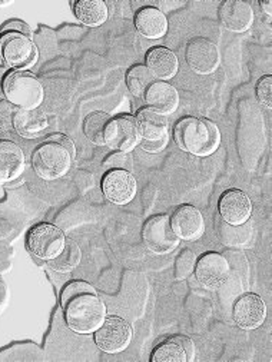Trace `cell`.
<instances>
[{
	"label": "cell",
	"mask_w": 272,
	"mask_h": 362,
	"mask_svg": "<svg viewBox=\"0 0 272 362\" xmlns=\"http://www.w3.org/2000/svg\"><path fill=\"white\" fill-rule=\"evenodd\" d=\"M81 258H82V254L79 247L73 243V240L69 239V240H65L62 251L54 258L49 259V267L58 272H69L75 267H78V264L81 262Z\"/></svg>",
	"instance_id": "d4e9b609"
},
{
	"label": "cell",
	"mask_w": 272,
	"mask_h": 362,
	"mask_svg": "<svg viewBox=\"0 0 272 362\" xmlns=\"http://www.w3.org/2000/svg\"><path fill=\"white\" fill-rule=\"evenodd\" d=\"M126 83L129 90L135 96H142L143 93H146L150 85L155 83V76L150 74V71L146 66L136 65L129 69L126 75Z\"/></svg>",
	"instance_id": "4316f807"
},
{
	"label": "cell",
	"mask_w": 272,
	"mask_h": 362,
	"mask_svg": "<svg viewBox=\"0 0 272 362\" xmlns=\"http://www.w3.org/2000/svg\"><path fill=\"white\" fill-rule=\"evenodd\" d=\"M102 189L109 201L117 205H125L136 194V180L128 170L115 169L103 177Z\"/></svg>",
	"instance_id": "7c38bea8"
},
{
	"label": "cell",
	"mask_w": 272,
	"mask_h": 362,
	"mask_svg": "<svg viewBox=\"0 0 272 362\" xmlns=\"http://www.w3.org/2000/svg\"><path fill=\"white\" fill-rule=\"evenodd\" d=\"M4 93L9 103L20 109H37L43 100V88L37 78L23 71H15L6 75Z\"/></svg>",
	"instance_id": "277c9868"
},
{
	"label": "cell",
	"mask_w": 272,
	"mask_h": 362,
	"mask_svg": "<svg viewBox=\"0 0 272 362\" xmlns=\"http://www.w3.org/2000/svg\"><path fill=\"white\" fill-rule=\"evenodd\" d=\"M141 145L146 152H160L168 144V122L163 115L153 109H142L138 113Z\"/></svg>",
	"instance_id": "8992f818"
},
{
	"label": "cell",
	"mask_w": 272,
	"mask_h": 362,
	"mask_svg": "<svg viewBox=\"0 0 272 362\" xmlns=\"http://www.w3.org/2000/svg\"><path fill=\"white\" fill-rule=\"evenodd\" d=\"M195 275L203 286L211 289L220 288L230 275L228 261L216 252L205 254L196 262Z\"/></svg>",
	"instance_id": "4fadbf2b"
},
{
	"label": "cell",
	"mask_w": 272,
	"mask_h": 362,
	"mask_svg": "<svg viewBox=\"0 0 272 362\" xmlns=\"http://www.w3.org/2000/svg\"><path fill=\"white\" fill-rule=\"evenodd\" d=\"M171 226L178 238L184 240H194L203 233V218L196 208L182 205L174 212Z\"/></svg>",
	"instance_id": "ac0fdd59"
},
{
	"label": "cell",
	"mask_w": 272,
	"mask_h": 362,
	"mask_svg": "<svg viewBox=\"0 0 272 362\" xmlns=\"http://www.w3.org/2000/svg\"><path fill=\"white\" fill-rule=\"evenodd\" d=\"M146 68L155 78L171 79L178 72V59L167 47H155L146 54Z\"/></svg>",
	"instance_id": "ffe728a7"
},
{
	"label": "cell",
	"mask_w": 272,
	"mask_h": 362,
	"mask_svg": "<svg viewBox=\"0 0 272 362\" xmlns=\"http://www.w3.org/2000/svg\"><path fill=\"white\" fill-rule=\"evenodd\" d=\"M131 339L132 328L129 322L119 317H109L105 320L95 334L96 345L107 354L124 351L131 344Z\"/></svg>",
	"instance_id": "9c48e42d"
},
{
	"label": "cell",
	"mask_w": 272,
	"mask_h": 362,
	"mask_svg": "<svg viewBox=\"0 0 272 362\" xmlns=\"http://www.w3.org/2000/svg\"><path fill=\"white\" fill-rule=\"evenodd\" d=\"M175 141L181 149L196 156H206L216 151L221 135L208 119L184 117L175 127Z\"/></svg>",
	"instance_id": "7a4b0ae2"
},
{
	"label": "cell",
	"mask_w": 272,
	"mask_h": 362,
	"mask_svg": "<svg viewBox=\"0 0 272 362\" xmlns=\"http://www.w3.org/2000/svg\"><path fill=\"white\" fill-rule=\"evenodd\" d=\"M221 23L232 32H245L254 22L252 8L242 0H227L218 9Z\"/></svg>",
	"instance_id": "e0dca14e"
},
{
	"label": "cell",
	"mask_w": 272,
	"mask_h": 362,
	"mask_svg": "<svg viewBox=\"0 0 272 362\" xmlns=\"http://www.w3.org/2000/svg\"><path fill=\"white\" fill-rule=\"evenodd\" d=\"M111 122V116L103 112H93L85 119V135L86 138L96 144V145H103L105 144V134L106 128Z\"/></svg>",
	"instance_id": "484cf974"
},
{
	"label": "cell",
	"mask_w": 272,
	"mask_h": 362,
	"mask_svg": "<svg viewBox=\"0 0 272 362\" xmlns=\"http://www.w3.org/2000/svg\"><path fill=\"white\" fill-rule=\"evenodd\" d=\"M195 356L194 342L185 335H174L162 341L150 356L152 362H189Z\"/></svg>",
	"instance_id": "5bb4252c"
},
{
	"label": "cell",
	"mask_w": 272,
	"mask_h": 362,
	"mask_svg": "<svg viewBox=\"0 0 272 362\" xmlns=\"http://www.w3.org/2000/svg\"><path fill=\"white\" fill-rule=\"evenodd\" d=\"M145 245L155 254H168L174 251L179 238L171 226V219L165 215L150 218L143 226Z\"/></svg>",
	"instance_id": "ba28073f"
},
{
	"label": "cell",
	"mask_w": 272,
	"mask_h": 362,
	"mask_svg": "<svg viewBox=\"0 0 272 362\" xmlns=\"http://www.w3.org/2000/svg\"><path fill=\"white\" fill-rule=\"evenodd\" d=\"M75 15L86 26H99L107 19V8L102 0H81L75 5Z\"/></svg>",
	"instance_id": "cb8c5ba5"
},
{
	"label": "cell",
	"mask_w": 272,
	"mask_h": 362,
	"mask_svg": "<svg viewBox=\"0 0 272 362\" xmlns=\"http://www.w3.org/2000/svg\"><path fill=\"white\" fill-rule=\"evenodd\" d=\"M146 103L155 112L168 115L177 110L179 103V95L177 89L167 82H155L145 93Z\"/></svg>",
	"instance_id": "d6986e66"
},
{
	"label": "cell",
	"mask_w": 272,
	"mask_h": 362,
	"mask_svg": "<svg viewBox=\"0 0 272 362\" xmlns=\"http://www.w3.org/2000/svg\"><path fill=\"white\" fill-rule=\"evenodd\" d=\"M256 96L262 105H265L266 107H271L272 105V78L271 76H265L258 82Z\"/></svg>",
	"instance_id": "f1b7e54d"
},
{
	"label": "cell",
	"mask_w": 272,
	"mask_h": 362,
	"mask_svg": "<svg viewBox=\"0 0 272 362\" xmlns=\"http://www.w3.org/2000/svg\"><path fill=\"white\" fill-rule=\"evenodd\" d=\"M187 62L194 72L209 75L220 65V52L211 40L195 37L188 43Z\"/></svg>",
	"instance_id": "8fae6325"
},
{
	"label": "cell",
	"mask_w": 272,
	"mask_h": 362,
	"mask_svg": "<svg viewBox=\"0 0 272 362\" xmlns=\"http://www.w3.org/2000/svg\"><path fill=\"white\" fill-rule=\"evenodd\" d=\"M6 32H15V33H22L28 37H32V30L30 28L23 23V22H19V21H15V22H8L4 28H2V33H6Z\"/></svg>",
	"instance_id": "1f68e13d"
},
{
	"label": "cell",
	"mask_w": 272,
	"mask_h": 362,
	"mask_svg": "<svg viewBox=\"0 0 272 362\" xmlns=\"http://www.w3.org/2000/svg\"><path fill=\"white\" fill-rule=\"evenodd\" d=\"M0 56L8 66L26 69L36 62L37 49L30 37L22 33L6 32L0 36Z\"/></svg>",
	"instance_id": "5b68a950"
},
{
	"label": "cell",
	"mask_w": 272,
	"mask_h": 362,
	"mask_svg": "<svg viewBox=\"0 0 272 362\" xmlns=\"http://www.w3.org/2000/svg\"><path fill=\"white\" fill-rule=\"evenodd\" d=\"M6 303H8V288L4 282H0V311L4 310Z\"/></svg>",
	"instance_id": "d6a6232c"
},
{
	"label": "cell",
	"mask_w": 272,
	"mask_h": 362,
	"mask_svg": "<svg viewBox=\"0 0 272 362\" xmlns=\"http://www.w3.org/2000/svg\"><path fill=\"white\" fill-rule=\"evenodd\" d=\"M47 127V119L39 109H19L13 115V128L23 138H36Z\"/></svg>",
	"instance_id": "603a6c76"
},
{
	"label": "cell",
	"mask_w": 272,
	"mask_h": 362,
	"mask_svg": "<svg viewBox=\"0 0 272 362\" xmlns=\"http://www.w3.org/2000/svg\"><path fill=\"white\" fill-rule=\"evenodd\" d=\"M23 168L25 156L22 149L9 141L0 142V184L18 177Z\"/></svg>",
	"instance_id": "44dd1931"
},
{
	"label": "cell",
	"mask_w": 272,
	"mask_h": 362,
	"mask_svg": "<svg viewBox=\"0 0 272 362\" xmlns=\"http://www.w3.org/2000/svg\"><path fill=\"white\" fill-rule=\"evenodd\" d=\"M194 268H195V255L189 250L182 251L181 255L177 258L175 276L178 279H184L191 275Z\"/></svg>",
	"instance_id": "83f0119b"
},
{
	"label": "cell",
	"mask_w": 272,
	"mask_h": 362,
	"mask_svg": "<svg viewBox=\"0 0 272 362\" xmlns=\"http://www.w3.org/2000/svg\"><path fill=\"white\" fill-rule=\"evenodd\" d=\"M85 291H95V289H93L89 284H86V282H81V281L72 282V284H69V285L64 289V292H62V300H65V299H68L69 296L76 295V293H79V292H85Z\"/></svg>",
	"instance_id": "4dcf8cb0"
},
{
	"label": "cell",
	"mask_w": 272,
	"mask_h": 362,
	"mask_svg": "<svg viewBox=\"0 0 272 362\" xmlns=\"http://www.w3.org/2000/svg\"><path fill=\"white\" fill-rule=\"evenodd\" d=\"M259 5H261V8H262V9H265V11H266V13H268V15H271V6H272L271 4H264V2H261Z\"/></svg>",
	"instance_id": "e575fe53"
},
{
	"label": "cell",
	"mask_w": 272,
	"mask_h": 362,
	"mask_svg": "<svg viewBox=\"0 0 272 362\" xmlns=\"http://www.w3.org/2000/svg\"><path fill=\"white\" fill-rule=\"evenodd\" d=\"M4 75H5V72H4V69H0V95L4 93V82H5V78H4Z\"/></svg>",
	"instance_id": "836d02e7"
},
{
	"label": "cell",
	"mask_w": 272,
	"mask_h": 362,
	"mask_svg": "<svg viewBox=\"0 0 272 362\" xmlns=\"http://www.w3.org/2000/svg\"><path fill=\"white\" fill-rule=\"evenodd\" d=\"M135 26L141 35L149 39H159L167 33L168 21L159 9L143 8L135 16Z\"/></svg>",
	"instance_id": "7402d4cb"
},
{
	"label": "cell",
	"mask_w": 272,
	"mask_h": 362,
	"mask_svg": "<svg viewBox=\"0 0 272 362\" xmlns=\"http://www.w3.org/2000/svg\"><path fill=\"white\" fill-rule=\"evenodd\" d=\"M65 245L64 232L49 223L36 225L28 236L29 251L40 259H52L57 257Z\"/></svg>",
	"instance_id": "52a82bcc"
},
{
	"label": "cell",
	"mask_w": 272,
	"mask_h": 362,
	"mask_svg": "<svg viewBox=\"0 0 272 362\" xmlns=\"http://www.w3.org/2000/svg\"><path fill=\"white\" fill-rule=\"evenodd\" d=\"M13 125L12 107L8 102H0V129L6 131Z\"/></svg>",
	"instance_id": "f546056e"
},
{
	"label": "cell",
	"mask_w": 272,
	"mask_h": 362,
	"mask_svg": "<svg viewBox=\"0 0 272 362\" xmlns=\"http://www.w3.org/2000/svg\"><path fill=\"white\" fill-rule=\"evenodd\" d=\"M65 318L71 329L79 334L96 331L105 321L106 308L95 291H85L62 300Z\"/></svg>",
	"instance_id": "6da1fadb"
},
{
	"label": "cell",
	"mask_w": 272,
	"mask_h": 362,
	"mask_svg": "<svg viewBox=\"0 0 272 362\" xmlns=\"http://www.w3.org/2000/svg\"><path fill=\"white\" fill-rule=\"evenodd\" d=\"M139 141L141 135L135 117L122 115L111 119L105 134V144L109 148L121 152H129L138 145Z\"/></svg>",
	"instance_id": "30bf717a"
},
{
	"label": "cell",
	"mask_w": 272,
	"mask_h": 362,
	"mask_svg": "<svg viewBox=\"0 0 272 362\" xmlns=\"http://www.w3.org/2000/svg\"><path fill=\"white\" fill-rule=\"evenodd\" d=\"M75 152L68 149L59 141L50 136L47 142L40 145L33 153L32 163L35 172L47 180L58 179L64 176L72 163Z\"/></svg>",
	"instance_id": "3957f363"
},
{
	"label": "cell",
	"mask_w": 272,
	"mask_h": 362,
	"mask_svg": "<svg viewBox=\"0 0 272 362\" xmlns=\"http://www.w3.org/2000/svg\"><path fill=\"white\" fill-rule=\"evenodd\" d=\"M266 307L255 293L241 296L234 307V320L242 329H255L265 321Z\"/></svg>",
	"instance_id": "9a60e30c"
},
{
	"label": "cell",
	"mask_w": 272,
	"mask_h": 362,
	"mask_svg": "<svg viewBox=\"0 0 272 362\" xmlns=\"http://www.w3.org/2000/svg\"><path fill=\"white\" fill-rule=\"evenodd\" d=\"M220 214L228 225H244L252 214V204L242 191L230 189L220 201Z\"/></svg>",
	"instance_id": "2e32d148"
}]
</instances>
